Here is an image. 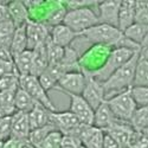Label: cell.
Instances as JSON below:
<instances>
[{"label":"cell","mask_w":148,"mask_h":148,"mask_svg":"<svg viewBox=\"0 0 148 148\" xmlns=\"http://www.w3.org/2000/svg\"><path fill=\"white\" fill-rule=\"evenodd\" d=\"M140 53H141V51L135 53L125 65L121 66L112 77L103 83L107 98L112 97L119 92L125 91V90L132 89L134 87L138 63L140 59Z\"/></svg>","instance_id":"1"},{"label":"cell","mask_w":148,"mask_h":148,"mask_svg":"<svg viewBox=\"0 0 148 148\" xmlns=\"http://www.w3.org/2000/svg\"><path fill=\"white\" fill-rule=\"evenodd\" d=\"M79 36L87 43L92 45H104L109 47H119L125 38V34L119 27L101 23L82 32Z\"/></svg>","instance_id":"2"},{"label":"cell","mask_w":148,"mask_h":148,"mask_svg":"<svg viewBox=\"0 0 148 148\" xmlns=\"http://www.w3.org/2000/svg\"><path fill=\"white\" fill-rule=\"evenodd\" d=\"M139 51H134L127 47H113L112 52L109 53L107 60L104 62V64L94 72H89L85 73V75H89L92 78H95L98 82L104 83L106 81H108L112 77L114 73L121 68L125 65L127 62Z\"/></svg>","instance_id":"3"},{"label":"cell","mask_w":148,"mask_h":148,"mask_svg":"<svg viewBox=\"0 0 148 148\" xmlns=\"http://www.w3.org/2000/svg\"><path fill=\"white\" fill-rule=\"evenodd\" d=\"M63 24L70 27L72 31H75L76 33L81 34L88 29L100 24V20H98L96 10L90 7H84L68 11Z\"/></svg>","instance_id":"4"},{"label":"cell","mask_w":148,"mask_h":148,"mask_svg":"<svg viewBox=\"0 0 148 148\" xmlns=\"http://www.w3.org/2000/svg\"><path fill=\"white\" fill-rule=\"evenodd\" d=\"M107 103L109 104L115 117L125 122H130L138 109V104L133 97L132 89L125 90L107 98Z\"/></svg>","instance_id":"5"},{"label":"cell","mask_w":148,"mask_h":148,"mask_svg":"<svg viewBox=\"0 0 148 148\" xmlns=\"http://www.w3.org/2000/svg\"><path fill=\"white\" fill-rule=\"evenodd\" d=\"M20 88L25 90L37 103L44 106L50 112H57L56 106L50 100L47 91L43 88L38 77L32 75L20 76Z\"/></svg>","instance_id":"6"},{"label":"cell","mask_w":148,"mask_h":148,"mask_svg":"<svg viewBox=\"0 0 148 148\" xmlns=\"http://www.w3.org/2000/svg\"><path fill=\"white\" fill-rule=\"evenodd\" d=\"M50 122L63 135H72L79 139V133L82 129L81 121L75 114L69 112H51Z\"/></svg>","instance_id":"7"},{"label":"cell","mask_w":148,"mask_h":148,"mask_svg":"<svg viewBox=\"0 0 148 148\" xmlns=\"http://www.w3.org/2000/svg\"><path fill=\"white\" fill-rule=\"evenodd\" d=\"M104 133L113 138L121 148H128L138 135V132L133 128L130 122L121 120H116L112 126L104 130Z\"/></svg>","instance_id":"8"},{"label":"cell","mask_w":148,"mask_h":148,"mask_svg":"<svg viewBox=\"0 0 148 148\" xmlns=\"http://www.w3.org/2000/svg\"><path fill=\"white\" fill-rule=\"evenodd\" d=\"M85 83H87V75L83 71H71L66 72L58 82L57 90L64 94L82 95Z\"/></svg>","instance_id":"9"},{"label":"cell","mask_w":148,"mask_h":148,"mask_svg":"<svg viewBox=\"0 0 148 148\" xmlns=\"http://www.w3.org/2000/svg\"><path fill=\"white\" fill-rule=\"evenodd\" d=\"M82 96L84 100L90 104V107L94 110H96L107 98L103 83L98 82L95 78H92L91 76L87 75V83H85Z\"/></svg>","instance_id":"10"},{"label":"cell","mask_w":148,"mask_h":148,"mask_svg":"<svg viewBox=\"0 0 148 148\" xmlns=\"http://www.w3.org/2000/svg\"><path fill=\"white\" fill-rule=\"evenodd\" d=\"M68 96L70 97V112L75 114L83 125L94 126L95 110L84 100L83 96L73 94H68Z\"/></svg>","instance_id":"11"},{"label":"cell","mask_w":148,"mask_h":148,"mask_svg":"<svg viewBox=\"0 0 148 148\" xmlns=\"http://www.w3.org/2000/svg\"><path fill=\"white\" fill-rule=\"evenodd\" d=\"M50 27L42 23L29 20L26 23V34L29 50H34L37 46L44 44L50 38Z\"/></svg>","instance_id":"12"},{"label":"cell","mask_w":148,"mask_h":148,"mask_svg":"<svg viewBox=\"0 0 148 148\" xmlns=\"http://www.w3.org/2000/svg\"><path fill=\"white\" fill-rule=\"evenodd\" d=\"M120 6H121V1H119V0L100 1L97 7V16L100 23L119 27Z\"/></svg>","instance_id":"13"},{"label":"cell","mask_w":148,"mask_h":148,"mask_svg":"<svg viewBox=\"0 0 148 148\" xmlns=\"http://www.w3.org/2000/svg\"><path fill=\"white\" fill-rule=\"evenodd\" d=\"M32 128L29 119V113L16 112L11 116V138L26 140L30 136Z\"/></svg>","instance_id":"14"},{"label":"cell","mask_w":148,"mask_h":148,"mask_svg":"<svg viewBox=\"0 0 148 148\" xmlns=\"http://www.w3.org/2000/svg\"><path fill=\"white\" fill-rule=\"evenodd\" d=\"M104 139V130L94 126L83 125L79 134V140L82 142V146H84L85 148H103Z\"/></svg>","instance_id":"15"},{"label":"cell","mask_w":148,"mask_h":148,"mask_svg":"<svg viewBox=\"0 0 148 148\" xmlns=\"http://www.w3.org/2000/svg\"><path fill=\"white\" fill-rule=\"evenodd\" d=\"M79 34L72 31L70 27H68L64 24H60L50 30V39L55 44L62 46V47H68L72 45V43L76 40V38Z\"/></svg>","instance_id":"16"},{"label":"cell","mask_w":148,"mask_h":148,"mask_svg":"<svg viewBox=\"0 0 148 148\" xmlns=\"http://www.w3.org/2000/svg\"><path fill=\"white\" fill-rule=\"evenodd\" d=\"M117 119L113 114L112 109H110L109 104L107 103V100L95 110L94 115V127L100 128L102 130H106L109 128Z\"/></svg>","instance_id":"17"},{"label":"cell","mask_w":148,"mask_h":148,"mask_svg":"<svg viewBox=\"0 0 148 148\" xmlns=\"http://www.w3.org/2000/svg\"><path fill=\"white\" fill-rule=\"evenodd\" d=\"M135 0H123L120 6L119 29L125 32L135 23Z\"/></svg>","instance_id":"18"},{"label":"cell","mask_w":148,"mask_h":148,"mask_svg":"<svg viewBox=\"0 0 148 148\" xmlns=\"http://www.w3.org/2000/svg\"><path fill=\"white\" fill-rule=\"evenodd\" d=\"M10 19L13 21L16 27L26 25L30 20V13L25 5V1H10L8 3Z\"/></svg>","instance_id":"19"},{"label":"cell","mask_w":148,"mask_h":148,"mask_svg":"<svg viewBox=\"0 0 148 148\" xmlns=\"http://www.w3.org/2000/svg\"><path fill=\"white\" fill-rule=\"evenodd\" d=\"M32 51H33V65H32L31 75L39 77L43 72H45V70L49 68V65H50V63H49V57H47L46 43L40 44Z\"/></svg>","instance_id":"20"},{"label":"cell","mask_w":148,"mask_h":148,"mask_svg":"<svg viewBox=\"0 0 148 148\" xmlns=\"http://www.w3.org/2000/svg\"><path fill=\"white\" fill-rule=\"evenodd\" d=\"M50 114H51V112L49 109H46L44 106H42L39 103L37 104L29 113V119H30L32 130L50 125L51 123L50 122Z\"/></svg>","instance_id":"21"},{"label":"cell","mask_w":148,"mask_h":148,"mask_svg":"<svg viewBox=\"0 0 148 148\" xmlns=\"http://www.w3.org/2000/svg\"><path fill=\"white\" fill-rule=\"evenodd\" d=\"M11 53L14 57L23 53L24 51L29 50V44H27V34H26V25H23L19 27H16L13 38L11 43Z\"/></svg>","instance_id":"22"},{"label":"cell","mask_w":148,"mask_h":148,"mask_svg":"<svg viewBox=\"0 0 148 148\" xmlns=\"http://www.w3.org/2000/svg\"><path fill=\"white\" fill-rule=\"evenodd\" d=\"M13 63H14L17 72L20 76L31 75L32 65H33V51L32 50L24 51L23 53L14 57Z\"/></svg>","instance_id":"23"},{"label":"cell","mask_w":148,"mask_h":148,"mask_svg":"<svg viewBox=\"0 0 148 148\" xmlns=\"http://www.w3.org/2000/svg\"><path fill=\"white\" fill-rule=\"evenodd\" d=\"M38 104L33 98L21 88L18 89L16 92V109L17 112L23 113H30L31 110Z\"/></svg>","instance_id":"24"},{"label":"cell","mask_w":148,"mask_h":148,"mask_svg":"<svg viewBox=\"0 0 148 148\" xmlns=\"http://www.w3.org/2000/svg\"><path fill=\"white\" fill-rule=\"evenodd\" d=\"M148 33V25H143V24H139V23H134L132 26H129L123 34H125L129 40H132L133 43L138 44L141 46L145 37Z\"/></svg>","instance_id":"25"},{"label":"cell","mask_w":148,"mask_h":148,"mask_svg":"<svg viewBox=\"0 0 148 148\" xmlns=\"http://www.w3.org/2000/svg\"><path fill=\"white\" fill-rule=\"evenodd\" d=\"M46 50H47V57H49L50 65H57L62 63V60L64 58V53H65V47H62L55 44L49 38L46 42Z\"/></svg>","instance_id":"26"},{"label":"cell","mask_w":148,"mask_h":148,"mask_svg":"<svg viewBox=\"0 0 148 148\" xmlns=\"http://www.w3.org/2000/svg\"><path fill=\"white\" fill-rule=\"evenodd\" d=\"M20 88V75L17 71L10 72L0 78V91H18Z\"/></svg>","instance_id":"27"},{"label":"cell","mask_w":148,"mask_h":148,"mask_svg":"<svg viewBox=\"0 0 148 148\" xmlns=\"http://www.w3.org/2000/svg\"><path fill=\"white\" fill-rule=\"evenodd\" d=\"M14 31H16V25L11 19L0 23V45L10 49Z\"/></svg>","instance_id":"28"},{"label":"cell","mask_w":148,"mask_h":148,"mask_svg":"<svg viewBox=\"0 0 148 148\" xmlns=\"http://www.w3.org/2000/svg\"><path fill=\"white\" fill-rule=\"evenodd\" d=\"M130 125L139 133L148 128V107H139L136 109L130 121Z\"/></svg>","instance_id":"29"},{"label":"cell","mask_w":148,"mask_h":148,"mask_svg":"<svg viewBox=\"0 0 148 148\" xmlns=\"http://www.w3.org/2000/svg\"><path fill=\"white\" fill-rule=\"evenodd\" d=\"M16 92L14 91H0V107L7 113L8 116H12L17 112Z\"/></svg>","instance_id":"30"},{"label":"cell","mask_w":148,"mask_h":148,"mask_svg":"<svg viewBox=\"0 0 148 148\" xmlns=\"http://www.w3.org/2000/svg\"><path fill=\"white\" fill-rule=\"evenodd\" d=\"M53 130H57L55 128L53 125H47L45 127H42V128H38V129H33L31 130L30 133V136H29V140L31 141V143L36 147V148H38L40 146V143L46 139V136L50 133H52Z\"/></svg>","instance_id":"31"},{"label":"cell","mask_w":148,"mask_h":148,"mask_svg":"<svg viewBox=\"0 0 148 148\" xmlns=\"http://www.w3.org/2000/svg\"><path fill=\"white\" fill-rule=\"evenodd\" d=\"M134 87L148 88V62L141 57V53H140V59H139V63H138Z\"/></svg>","instance_id":"32"},{"label":"cell","mask_w":148,"mask_h":148,"mask_svg":"<svg viewBox=\"0 0 148 148\" xmlns=\"http://www.w3.org/2000/svg\"><path fill=\"white\" fill-rule=\"evenodd\" d=\"M135 23L148 25V1L146 0L135 3Z\"/></svg>","instance_id":"33"},{"label":"cell","mask_w":148,"mask_h":148,"mask_svg":"<svg viewBox=\"0 0 148 148\" xmlns=\"http://www.w3.org/2000/svg\"><path fill=\"white\" fill-rule=\"evenodd\" d=\"M63 141V134L59 130H53L46 136L38 148H60Z\"/></svg>","instance_id":"34"},{"label":"cell","mask_w":148,"mask_h":148,"mask_svg":"<svg viewBox=\"0 0 148 148\" xmlns=\"http://www.w3.org/2000/svg\"><path fill=\"white\" fill-rule=\"evenodd\" d=\"M132 94L135 102L139 107H148V88L146 87H133Z\"/></svg>","instance_id":"35"},{"label":"cell","mask_w":148,"mask_h":148,"mask_svg":"<svg viewBox=\"0 0 148 148\" xmlns=\"http://www.w3.org/2000/svg\"><path fill=\"white\" fill-rule=\"evenodd\" d=\"M11 138V116L0 119V141H6Z\"/></svg>","instance_id":"36"},{"label":"cell","mask_w":148,"mask_h":148,"mask_svg":"<svg viewBox=\"0 0 148 148\" xmlns=\"http://www.w3.org/2000/svg\"><path fill=\"white\" fill-rule=\"evenodd\" d=\"M82 142L78 138L72 136V135H63V141H62L60 148H79Z\"/></svg>","instance_id":"37"},{"label":"cell","mask_w":148,"mask_h":148,"mask_svg":"<svg viewBox=\"0 0 148 148\" xmlns=\"http://www.w3.org/2000/svg\"><path fill=\"white\" fill-rule=\"evenodd\" d=\"M128 148H148V139L138 132L136 138L134 139V141L130 143Z\"/></svg>","instance_id":"38"},{"label":"cell","mask_w":148,"mask_h":148,"mask_svg":"<svg viewBox=\"0 0 148 148\" xmlns=\"http://www.w3.org/2000/svg\"><path fill=\"white\" fill-rule=\"evenodd\" d=\"M17 71L13 62H7V60H0V78L3 76L7 75L10 72Z\"/></svg>","instance_id":"39"},{"label":"cell","mask_w":148,"mask_h":148,"mask_svg":"<svg viewBox=\"0 0 148 148\" xmlns=\"http://www.w3.org/2000/svg\"><path fill=\"white\" fill-rule=\"evenodd\" d=\"M0 60H7L13 62V56L11 53V50L6 46L0 45Z\"/></svg>","instance_id":"40"},{"label":"cell","mask_w":148,"mask_h":148,"mask_svg":"<svg viewBox=\"0 0 148 148\" xmlns=\"http://www.w3.org/2000/svg\"><path fill=\"white\" fill-rule=\"evenodd\" d=\"M10 19L8 14V3L0 1V23H3L5 20Z\"/></svg>","instance_id":"41"},{"label":"cell","mask_w":148,"mask_h":148,"mask_svg":"<svg viewBox=\"0 0 148 148\" xmlns=\"http://www.w3.org/2000/svg\"><path fill=\"white\" fill-rule=\"evenodd\" d=\"M23 140L14 139V138H10L8 140L4 141V147L3 148H20Z\"/></svg>","instance_id":"42"},{"label":"cell","mask_w":148,"mask_h":148,"mask_svg":"<svg viewBox=\"0 0 148 148\" xmlns=\"http://www.w3.org/2000/svg\"><path fill=\"white\" fill-rule=\"evenodd\" d=\"M103 148H121V147H120V145H119L113 138H110L109 135L106 134V139H104Z\"/></svg>","instance_id":"43"},{"label":"cell","mask_w":148,"mask_h":148,"mask_svg":"<svg viewBox=\"0 0 148 148\" xmlns=\"http://www.w3.org/2000/svg\"><path fill=\"white\" fill-rule=\"evenodd\" d=\"M20 148H36V147L31 143V141H30L29 139H26V140H23V141H21Z\"/></svg>","instance_id":"44"},{"label":"cell","mask_w":148,"mask_h":148,"mask_svg":"<svg viewBox=\"0 0 148 148\" xmlns=\"http://www.w3.org/2000/svg\"><path fill=\"white\" fill-rule=\"evenodd\" d=\"M145 49H148V33L145 37V39H143V42L141 44V50H145Z\"/></svg>","instance_id":"45"},{"label":"cell","mask_w":148,"mask_h":148,"mask_svg":"<svg viewBox=\"0 0 148 148\" xmlns=\"http://www.w3.org/2000/svg\"><path fill=\"white\" fill-rule=\"evenodd\" d=\"M141 57L148 62V49H145V50H141Z\"/></svg>","instance_id":"46"},{"label":"cell","mask_w":148,"mask_h":148,"mask_svg":"<svg viewBox=\"0 0 148 148\" xmlns=\"http://www.w3.org/2000/svg\"><path fill=\"white\" fill-rule=\"evenodd\" d=\"M8 115H7V113L5 112V110L0 107V119H4V117H7Z\"/></svg>","instance_id":"47"},{"label":"cell","mask_w":148,"mask_h":148,"mask_svg":"<svg viewBox=\"0 0 148 148\" xmlns=\"http://www.w3.org/2000/svg\"><path fill=\"white\" fill-rule=\"evenodd\" d=\"M3 147H4V142L0 141V148H3Z\"/></svg>","instance_id":"48"},{"label":"cell","mask_w":148,"mask_h":148,"mask_svg":"<svg viewBox=\"0 0 148 148\" xmlns=\"http://www.w3.org/2000/svg\"><path fill=\"white\" fill-rule=\"evenodd\" d=\"M79 148H85V147H84V146H81V147H79Z\"/></svg>","instance_id":"49"}]
</instances>
